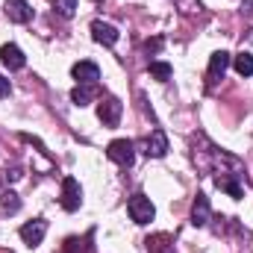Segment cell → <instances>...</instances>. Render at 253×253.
<instances>
[{
  "label": "cell",
  "instance_id": "8",
  "mask_svg": "<svg viewBox=\"0 0 253 253\" xmlns=\"http://www.w3.org/2000/svg\"><path fill=\"white\" fill-rule=\"evenodd\" d=\"M239 177H242V174H230V171H218V174H215V186H218L221 191H227L230 197H236V200H239V197L245 194V189H242V183H239Z\"/></svg>",
  "mask_w": 253,
  "mask_h": 253
},
{
  "label": "cell",
  "instance_id": "6",
  "mask_svg": "<svg viewBox=\"0 0 253 253\" xmlns=\"http://www.w3.org/2000/svg\"><path fill=\"white\" fill-rule=\"evenodd\" d=\"M71 74H74L77 85H94V83L100 80V68H97L94 62H88V59L77 62L74 68H71Z\"/></svg>",
  "mask_w": 253,
  "mask_h": 253
},
{
  "label": "cell",
  "instance_id": "10",
  "mask_svg": "<svg viewBox=\"0 0 253 253\" xmlns=\"http://www.w3.org/2000/svg\"><path fill=\"white\" fill-rule=\"evenodd\" d=\"M0 62L6 65L9 71H21V68L27 65V56L21 53L18 44H3V47H0Z\"/></svg>",
  "mask_w": 253,
  "mask_h": 253
},
{
  "label": "cell",
  "instance_id": "2",
  "mask_svg": "<svg viewBox=\"0 0 253 253\" xmlns=\"http://www.w3.org/2000/svg\"><path fill=\"white\" fill-rule=\"evenodd\" d=\"M106 156H109L112 162H118V165L129 168V165H132V159H135V144H132L129 138H115V141L109 144Z\"/></svg>",
  "mask_w": 253,
  "mask_h": 253
},
{
  "label": "cell",
  "instance_id": "7",
  "mask_svg": "<svg viewBox=\"0 0 253 253\" xmlns=\"http://www.w3.org/2000/svg\"><path fill=\"white\" fill-rule=\"evenodd\" d=\"M6 18L12 24H30L33 21V9L27 0H6Z\"/></svg>",
  "mask_w": 253,
  "mask_h": 253
},
{
  "label": "cell",
  "instance_id": "18",
  "mask_svg": "<svg viewBox=\"0 0 253 253\" xmlns=\"http://www.w3.org/2000/svg\"><path fill=\"white\" fill-rule=\"evenodd\" d=\"M147 71H150V77H153V80H159V83L171 80V74H174V68H171L168 62H150Z\"/></svg>",
  "mask_w": 253,
  "mask_h": 253
},
{
  "label": "cell",
  "instance_id": "16",
  "mask_svg": "<svg viewBox=\"0 0 253 253\" xmlns=\"http://www.w3.org/2000/svg\"><path fill=\"white\" fill-rule=\"evenodd\" d=\"M18 209H21L18 194L15 191H3V197H0V215H15Z\"/></svg>",
  "mask_w": 253,
  "mask_h": 253
},
{
  "label": "cell",
  "instance_id": "19",
  "mask_svg": "<svg viewBox=\"0 0 253 253\" xmlns=\"http://www.w3.org/2000/svg\"><path fill=\"white\" fill-rule=\"evenodd\" d=\"M53 12L62 18H71L77 12V0H53Z\"/></svg>",
  "mask_w": 253,
  "mask_h": 253
},
{
  "label": "cell",
  "instance_id": "20",
  "mask_svg": "<svg viewBox=\"0 0 253 253\" xmlns=\"http://www.w3.org/2000/svg\"><path fill=\"white\" fill-rule=\"evenodd\" d=\"M180 9L183 12H194V9H200V3L197 0H180Z\"/></svg>",
  "mask_w": 253,
  "mask_h": 253
},
{
  "label": "cell",
  "instance_id": "11",
  "mask_svg": "<svg viewBox=\"0 0 253 253\" xmlns=\"http://www.w3.org/2000/svg\"><path fill=\"white\" fill-rule=\"evenodd\" d=\"M209 218H212L209 197H206V194H197V197H194V206H191V224H194V227H206Z\"/></svg>",
  "mask_w": 253,
  "mask_h": 253
},
{
  "label": "cell",
  "instance_id": "3",
  "mask_svg": "<svg viewBox=\"0 0 253 253\" xmlns=\"http://www.w3.org/2000/svg\"><path fill=\"white\" fill-rule=\"evenodd\" d=\"M121 112H124V106H121L118 97H103V100L97 103V118H100L106 126H118Z\"/></svg>",
  "mask_w": 253,
  "mask_h": 253
},
{
  "label": "cell",
  "instance_id": "4",
  "mask_svg": "<svg viewBox=\"0 0 253 253\" xmlns=\"http://www.w3.org/2000/svg\"><path fill=\"white\" fill-rule=\"evenodd\" d=\"M80 203H83V189H80V183H77L74 177H65L62 180V209L77 212Z\"/></svg>",
  "mask_w": 253,
  "mask_h": 253
},
{
  "label": "cell",
  "instance_id": "21",
  "mask_svg": "<svg viewBox=\"0 0 253 253\" xmlns=\"http://www.w3.org/2000/svg\"><path fill=\"white\" fill-rule=\"evenodd\" d=\"M9 91H12L9 80H6V77H0V97H9Z\"/></svg>",
  "mask_w": 253,
  "mask_h": 253
},
{
  "label": "cell",
  "instance_id": "1",
  "mask_svg": "<svg viewBox=\"0 0 253 253\" xmlns=\"http://www.w3.org/2000/svg\"><path fill=\"white\" fill-rule=\"evenodd\" d=\"M126 212H129V218H132L135 224H150V221L156 218V209H153L150 197H147V194H141V191L129 197V203H126Z\"/></svg>",
  "mask_w": 253,
  "mask_h": 253
},
{
  "label": "cell",
  "instance_id": "15",
  "mask_svg": "<svg viewBox=\"0 0 253 253\" xmlns=\"http://www.w3.org/2000/svg\"><path fill=\"white\" fill-rule=\"evenodd\" d=\"M94 97H97V88H94V85H77V88L71 91V100H74L77 106H88Z\"/></svg>",
  "mask_w": 253,
  "mask_h": 253
},
{
  "label": "cell",
  "instance_id": "17",
  "mask_svg": "<svg viewBox=\"0 0 253 253\" xmlns=\"http://www.w3.org/2000/svg\"><path fill=\"white\" fill-rule=\"evenodd\" d=\"M233 65H236V71L242 74V77H253V53H239L236 59H233Z\"/></svg>",
  "mask_w": 253,
  "mask_h": 253
},
{
  "label": "cell",
  "instance_id": "13",
  "mask_svg": "<svg viewBox=\"0 0 253 253\" xmlns=\"http://www.w3.org/2000/svg\"><path fill=\"white\" fill-rule=\"evenodd\" d=\"M230 68V53L227 50H218V53H212V59H209V80L215 83L218 77H224V71Z\"/></svg>",
  "mask_w": 253,
  "mask_h": 253
},
{
  "label": "cell",
  "instance_id": "22",
  "mask_svg": "<svg viewBox=\"0 0 253 253\" xmlns=\"http://www.w3.org/2000/svg\"><path fill=\"white\" fill-rule=\"evenodd\" d=\"M144 47H147V50H159V47H162V39H153V42H147Z\"/></svg>",
  "mask_w": 253,
  "mask_h": 253
},
{
  "label": "cell",
  "instance_id": "9",
  "mask_svg": "<svg viewBox=\"0 0 253 253\" xmlns=\"http://www.w3.org/2000/svg\"><path fill=\"white\" fill-rule=\"evenodd\" d=\"M144 153L153 156V159H162V156L168 153V135H165L162 129H153V132L147 135V141H144Z\"/></svg>",
  "mask_w": 253,
  "mask_h": 253
},
{
  "label": "cell",
  "instance_id": "5",
  "mask_svg": "<svg viewBox=\"0 0 253 253\" xmlns=\"http://www.w3.org/2000/svg\"><path fill=\"white\" fill-rule=\"evenodd\" d=\"M44 233H47V221L44 218H36V221H30V224L21 227V239H24L27 248H39L42 239H44Z\"/></svg>",
  "mask_w": 253,
  "mask_h": 253
},
{
  "label": "cell",
  "instance_id": "12",
  "mask_svg": "<svg viewBox=\"0 0 253 253\" xmlns=\"http://www.w3.org/2000/svg\"><path fill=\"white\" fill-rule=\"evenodd\" d=\"M91 36H94L97 44H106V47H112L118 42V30L112 24H103V21H94L91 24Z\"/></svg>",
  "mask_w": 253,
  "mask_h": 253
},
{
  "label": "cell",
  "instance_id": "23",
  "mask_svg": "<svg viewBox=\"0 0 253 253\" xmlns=\"http://www.w3.org/2000/svg\"><path fill=\"white\" fill-rule=\"evenodd\" d=\"M0 177H3V174H0Z\"/></svg>",
  "mask_w": 253,
  "mask_h": 253
},
{
  "label": "cell",
  "instance_id": "14",
  "mask_svg": "<svg viewBox=\"0 0 253 253\" xmlns=\"http://www.w3.org/2000/svg\"><path fill=\"white\" fill-rule=\"evenodd\" d=\"M144 245H147L150 253H174V239H171L168 233H156V236H150Z\"/></svg>",
  "mask_w": 253,
  "mask_h": 253
}]
</instances>
